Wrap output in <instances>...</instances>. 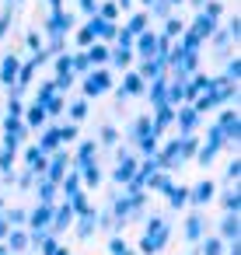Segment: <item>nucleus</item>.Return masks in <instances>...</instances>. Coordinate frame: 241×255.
I'll list each match as a JSON object with an SVG mask.
<instances>
[{"instance_id": "f257e3e1", "label": "nucleus", "mask_w": 241, "mask_h": 255, "mask_svg": "<svg viewBox=\"0 0 241 255\" xmlns=\"http://www.w3.org/2000/svg\"><path fill=\"white\" fill-rule=\"evenodd\" d=\"M14 74H18V63H14V60H4V81H7V84H11Z\"/></svg>"}]
</instances>
